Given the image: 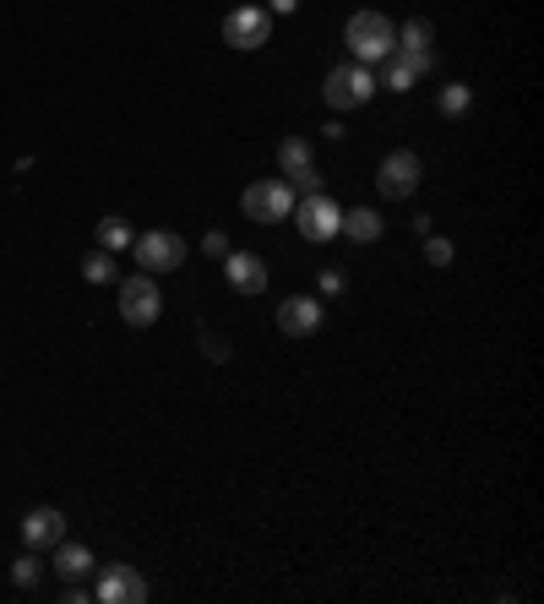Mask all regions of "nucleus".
<instances>
[{"mask_svg": "<svg viewBox=\"0 0 544 604\" xmlns=\"http://www.w3.org/2000/svg\"><path fill=\"white\" fill-rule=\"evenodd\" d=\"M343 44L354 50L359 66H376V61H387V55L398 50V28H393V17H381V11H354L348 28H343Z\"/></svg>", "mask_w": 544, "mask_h": 604, "instance_id": "f257e3e1", "label": "nucleus"}, {"mask_svg": "<svg viewBox=\"0 0 544 604\" xmlns=\"http://www.w3.org/2000/svg\"><path fill=\"white\" fill-rule=\"evenodd\" d=\"M370 93H376V76H370V66H359V61L333 66L327 82H322V98L333 110H359V104H370Z\"/></svg>", "mask_w": 544, "mask_h": 604, "instance_id": "f03ea898", "label": "nucleus"}, {"mask_svg": "<svg viewBox=\"0 0 544 604\" xmlns=\"http://www.w3.org/2000/svg\"><path fill=\"white\" fill-rule=\"evenodd\" d=\"M240 212H245L251 223H283V218L294 212V191H289V180H257V186H245Z\"/></svg>", "mask_w": 544, "mask_h": 604, "instance_id": "7ed1b4c3", "label": "nucleus"}, {"mask_svg": "<svg viewBox=\"0 0 544 604\" xmlns=\"http://www.w3.org/2000/svg\"><path fill=\"white\" fill-rule=\"evenodd\" d=\"M136 262H142V272H175L180 262H186V240L175 235V229H147V235H136L132 240Z\"/></svg>", "mask_w": 544, "mask_h": 604, "instance_id": "20e7f679", "label": "nucleus"}, {"mask_svg": "<svg viewBox=\"0 0 544 604\" xmlns=\"http://www.w3.org/2000/svg\"><path fill=\"white\" fill-rule=\"evenodd\" d=\"M272 39V11L268 6H234L223 17V44L229 50H262Z\"/></svg>", "mask_w": 544, "mask_h": 604, "instance_id": "39448f33", "label": "nucleus"}, {"mask_svg": "<svg viewBox=\"0 0 544 604\" xmlns=\"http://www.w3.org/2000/svg\"><path fill=\"white\" fill-rule=\"evenodd\" d=\"M294 229H300L311 246H322V240H333L343 229V207L333 197H322V191H316V197H300L294 201Z\"/></svg>", "mask_w": 544, "mask_h": 604, "instance_id": "423d86ee", "label": "nucleus"}, {"mask_svg": "<svg viewBox=\"0 0 544 604\" xmlns=\"http://www.w3.org/2000/svg\"><path fill=\"white\" fill-rule=\"evenodd\" d=\"M158 311H164V300H158L153 272H136V278L121 283V322H126V327H153Z\"/></svg>", "mask_w": 544, "mask_h": 604, "instance_id": "0eeeda50", "label": "nucleus"}, {"mask_svg": "<svg viewBox=\"0 0 544 604\" xmlns=\"http://www.w3.org/2000/svg\"><path fill=\"white\" fill-rule=\"evenodd\" d=\"M419 180H425V164H419V153H408V147L387 153V158H381V169H376L381 197H393V201L414 197V191H419Z\"/></svg>", "mask_w": 544, "mask_h": 604, "instance_id": "6e6552de", "label": "nucleus"}, {"mask_svg": "<svg viewBox=\"0 0 544 604\" xmlns=\"http://www.w3.org/2000/svg\"><path fill=\"white\" fill-rule=\"evenodd\" d=\"M93 600L98 604H142L147 600V577H142L136 566H121V561H115V566H104Z\"/></svg>", "mask_w": 544, "mask_h": 604, "instance_id": "1a4fd4ad", "label": "nucleus"}, {"mask_svg": "<svg viewBox=\"0 0 544 604\" xmlns=\"http://www.w3.org/2000/svg\"><path fill=\"white\" fill-rule=\"evenodd\" d=\"M316 327H322V300H316V294H294V300L278 305V333L311 337Z\"/></svg>", "mask_w": 544, "mask_h": 604, "instance_id": "9d476101", "label": "nucleus"}, {"mask_svg": "<svg viewBox=\"0 0 544 604\" xmlns=\"http://www.w3.org/2000/svg\"><path fill=\"white\" fill-rule=\"evenodd\" d=\"M223 272H229V283H234L240 294H262V289H268V262H262L257 251H229V257H223Z\"/></svg>", "mask_w": 544, "mask_h": 604, "instance_id": "9b49d317", "label": "nucleus"}, {"mask_svg": "<svg viewBox=\"0 0 544 604\" xmlns=\"http://www.w3.org/2000/svg\"><path fill=\"white\" fill-rule=\"evenodd\" d=\"M22 539H28V550H50V544L66 539V518H61L55 507H33V512L22 518Z\"/></svg>", "mask_w": 544, "mask_h": 604, "instance_id": "f8f14e48", "label": "nucleus"}, {"mask_svg": "<svg viewBox=\"0 0 544 604\" xmlns=\"http://www.w3.org/2000/svg\"><path fill=\"white\" fill-rule=\"evenodd\" d=\"M430 22H408V28H398V55L404 61H414V71H430L436 66V50H430Z\"/></svg>", "mask_w": 544, "mask_h": 604, "instance_id": "ddd939ff", "label": "nucleus"}, {"mask_svg": "<svg viewBox=\"0 0 544 604\" xmlns=\"http://www.w3.org/2000/svg\"><path fill=\"white\" fill-rule=\"evenodd\" d=\"M343 235L359 240V246L381 240V212H376V207H348V212H343Z\"/></svg>", "mask_w": 544, "mask_h": 604, "instance_id": "4468645a", "label": "nucleus"}, {"mask_svg": "<svg viewBox=\"0 0 544 604\" xmlns=\"http://www.w3.org/2000/svg\"><path fill=\"white\" fill-rule=\"evenodd\" d=\"M55 572H61V577H87V572H93V550H87V544H66V539H61V544H55Z\"/></svg>", "mask_w": 544, "mask_h": 604, "instance_id": "2eb2a0df", "label": "nucleus"}, {"mask_svg": "<svg viewBox=\"0 0 544 604\" xmlns=\"http://www.w3.org/2000/svg\"><path fill=\"white\" fill-rule=\"evenodd\" d=\"M132 240H136V235H132V223H126V218H104V223H98V251H126Z\"/></svg>", "mask_w": 544, "mask_h": 604, "instance_id": "dca6fc26", "label": "nucleus"}, {"mask_svg": "<svg viewBox=\"0 0 544 604\" xmlns=\"http://www.w3.org/2000/svg\"><path fill=\"white\" fill-rule=\"evenodd\" d=\"M278 164H283V175L305 169V164H311V142H305V136H283V147H278Z\"/></svg>", "mask_w": 544, "mask_h": 604, "instance_id": "f3484780", "label": "nucleus"}, {"mask_svg": "<svg viewBox=\"0 0 544 604\" xmlns=\"http://www.w3.org/2000/svg\"><path fill=\"white\" fill-rule=\"evenodd\" d=\"M381 66H387V87H393V93H408V87L419 82V71H414V61H404L398 50H393V55H387Z\"/></svg>", "mask_w": 544, "mask_h": 604, "instance_id": "a211bd4d", "label": "nucleus"}, {"mask_svg": "<svg viewBox=\"0 0 544 604\" xmlns=\"http://www.w3.org/2000/svg\"><path fill=\"white\" fill-rule=\"evenodd\" d=\"M82 278L87 283H115V251H87L82 257Z\"/></svg>", "mask_w": 544, "mask_h": 604, "instance_id": "6ab92c4d", "label": "nucleus"}, {"mask_svg": "<svg viewBox=\"0 0 544 604\" xmlns=\"http://www.w3.org/2000/svg\"><path fill=\"white\" fill-rule=\"evenodd\" d=\"M469 104H474L469 82H447V87H441V115H463Z\"/></svg>", "mask_w": 544, "mask_h": 604, "instance_id": "aec40b11", "label": "nucleus"}, {"mask_svg": "<svg viewBox=\"0 0 544 604\" xmlns=\"http://www.w3.org/2000/svg\"><path fill=\"white\" fill-rule=\"evenodd\" d=\"M425 262H430V268H452V240L425 235Z\"/></svg>", "mask_w": 544, "mask_h": 604, "instance_id": "412c9836", "label": "nucleus"}, {"mask_svg": "<svg viewBox=\"0 0 544 604\" xmlns=\"http://www.w3.org/2000/svg\"><path fill=\"white\" fill-rule=\"evenodd\" d=\"M39 572H44V566H39V555L28 550V555L11 566V583H17V589H33V583H39Z\"/></svg>", "mask_w": 544, "mask_h": 604, "instance_id": "4be33fe9", "label": "nucleus"}, {"mask_svg": "<svg viewBox=\"0 0 544 604\" xmlns=\"http://www.w3.org/2000/svg\"><path fill=\"white\" fill-rule=\"evenodd\" d=\"M289 191H300V197H316V191H322V169H316V164L294 169V186H289Z\"/></svg>", "mask_w": 544, "mask_h": 604, "instance_id": "5701e85b", "label": "nucleus"}, {"mask_svg": "<svg viewBox=\"0 0 544 604\" xmlns=\"http://www.w3.org/2000/svg\"><path fill=\"white\" fill-rule=\"evenodd\" d=\"M202 354H207V360H212V365H223V360H229V337L202 333Z\"/></svg>", "mask_w": 544, "mask_h": 604, "instance_id": "b1692460", "label": "nucleus"}, {"mask_svg": "<svg viewBox=\"0 0 544 604\" xmlns=\"http://www.w3.org/2000/svg\"><path fill=\"white\" fill-rule=\"evenodd\" d=\"M202 251H207V257H218V262H223V257H229V235H218V229H207Z\"/></svg>", "mask_w": 544, "mask_h": 604, "instance_id": "393cba45", "label": "nucleus"}, {"mask_svg": "<svg viewBox=\"0 0 544 604\" xmlns=\"http://www.w3.org/2000/svg\"><path fill=\"white\" fill-rule=\"evenodd\" d=\"M343 289H348L343 268H327V272H322V294H343Z\"/></svg>", "mask_w": 544, "mask_h": 604, "instance_id": "a878e982", "label": "nucleus"}, {"mask_svg": "<svg viewBox=\"0 0 544 604\" xmlns=\"http://www.w3.org/2000/svg\"><path fill=\"white\" fill-rule=\"evenodd\" d=\"M268 11H300V0H268Z\"/></svg>", "mask_w": 544, "mask_h": 604, "instance_id": "bb28decb", "label": "nucleus"}]
</instances>
